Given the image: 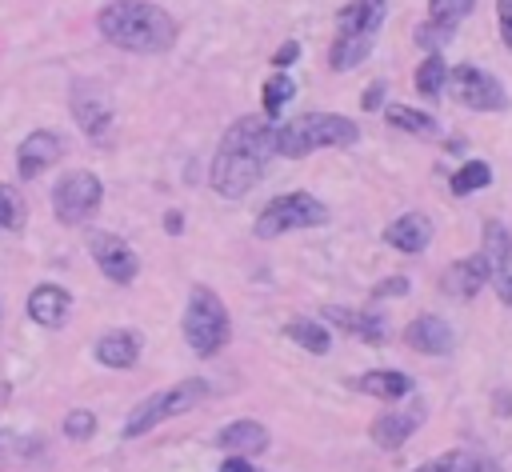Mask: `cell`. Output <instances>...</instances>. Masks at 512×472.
Wrapping results in <instances>:
<instances>
[{
	"instance_id": "obj_32",
	"label": "cell",
	"mask_w": 512,
	"mask_h": 472,
	"mask_svg": "<svg viewBox=\"0 0 512 472\" xmlns=\"http://www.w3.org/2000/svg\"><path fill=\"white\" fill-rule=\"evenodd\" d=\"M472 8H476V0H428V16L444 20V24H460Z\"/></svg>"
},
{
	"instance_id": "obj_21",
	"label": "cell",
	"mask_w": 512,
	"mask_h": 472,
	"mask_svg": "<svg viewBox=\"0 0 512 472\" xmlns=\"http://www.w3.org/2000/svg\"><path fill=\"white\" fill-rule=\"evenodd\" d=\"M92 356H96V364L124 372V368H132V364L140 360V332H132V328H112V332H104V336L96 340Z\"/></svg>"
},
{
	"instance_id": "obj_29",
	"label": "cell",
	"mask_w": 512,
	"mask_h": 472,
	"mask_svg": "<svg viewBox=\"0 0 512 472\" xmlns=\"http://www.w3.org/2000/svg\"><path fill=\"white\" fill-rule=\"evenodd\" d=\"M24 224H28V204H24V196L16 192V184H4V180H0V228L20 232Z\"/></svg>"
},
{
	"instance_id": "obj_36",
	"label": "cell",
	"mask_w": 512,
	"mask_h": 472,
	"mask_svg": "<svg viewBox=\"0 0 512 472\" xmlns=\"http://www.w3.org/2000/svg\"><path fill=\"white\" fill-rule=\"evenodd\" d=\"M296 56H300V40H284V44L272 52V68L284 72L288 64H296Z\"/></svg>"
},
{
	"instance_id": "obj_20",
	"label": "cell",
	"mask_w": 512,
	"mask_h": 472,
	"mask_svg": "<svg viewBox=\"0 0 512 472\" xmlns=\"http://www.w3.org/2000/svg\"><path fill=\"white\" fill-rule=\"evenodd\" d=\"M380 28H384V0H348L336 12V36L376 40Z\"/></svg>"
},
{
	"instance_id": "obj_5",
	"label": "cell",
	"mask_w": 512,
	"mask_h": 472,
	"mask_svg": "<svg viewBox=\"0 0 512 472\" xmlns=\"http://www.w3.org/2000/svg\"><path fill=\"white\" fill-rule=\"evenodd\" d=\"M208 396V380H176V384H168V388H160V392H152V396H144L132 412H128V420H124V440H136V436H144V432H152L156 424H164V420H172V416H184V412H192L200 400Z\"/></svg>"
},
{
	"instance_id": "obj_7",
	"label": "cell",
	"mask_w": 512,
	"mask_h": 472,
	"mask_svg": "<svg viewBox=\"0 0 512 472\" xmlns=\"http://www.w3.org/2000/svg\"><path fill=\"white\" fill-rule=\"evenodd\" d=\"M328 220V208L308 196V192H284V196H272L260 216H256V236L260 240H276L284 232H296V228H312V224H324Z\"/></svg>"
},
{
	"instance_id": "obj_39",
	"label": "cell",
	"mask_w": 512,
	"mask_h": 472,
	"mask_svg": "<svg viewBox=\"0 0 512 472\" xmlns=\"http://www.w3.org/2000/svg\"><path fill=\"white\" fill-rule=\"evenodd\" d=\"M164 232H168V236H180V232H184V216H180L176 208L164 212Z\"/></svg>"
},
{
	"instance_id": "obj_30",
	"label": "cell",
	"mask_w": 512,
	"mask_h": 472,
	"mask_svg": "<svg viewBox=\"0 0 512 472\" xmlns=\"http://www.w3.org/2000/svg\"><path fill=\"white\" fill-rule=\"evenodd\" d=\"M452 36H456V24H444V20H432V16L416 24V44H420L424 52H440Z\"/></svg>"
},
{
	"instance_id": "obj_31",
	"label": "cell",
	"mask_w": 512,
	"mask_h": 472,
	"mask_svg": "<svg viewBox=\"0 0 512 472\" xmlns=\"http://www.w3.org/2000/svg\"><path fill=\"white\" fill-rule=\"evenodd\" d=\"M64 436H68V440H92V436H96V412L72 408V412L64 416Z\"/></svg>"
},
{
	"instance_id": "obj_38",
	"label": "cell",
	"mask_w": 512,
	"mask_h": 472,
	"mask_svg": "<svg viewBox=\"0 0 512 472\" xmlns=\"http://www.w3.org/2000/svg\"><path fill=\"white\" fill-rule=\"evenodd\" d=\"M468 472H504V468H500L492 456H472V460H468Z\"/></svg>"
},
{
	"instance_id": "obj_27",
	"label": "cell",
	"mask_w": 512,
	"mask_h": 472,
	"mask_svg": "<svg viewBox=\"0 0 512 472\" xmlns=\"http://www.w3.org/2000/svg\"><path fill=\"white\" fill-rule=\"evenodd\" d=\"M488 184H492V168H488L484 160H464V164L452 172V180H448L452 196H468V192H480V188H488Z\"/></svg>"
},
{
	"instance_id": "obj_33",
	"label": "cell",
	"mask_w": 512,
	"mask_h": 472,
	"mask_svg": "<svg viewBox=\"0 0 512 472\" xmlns=\"http://www.w3.org/2000/svg\"><path fill=\"white\" fill-rule=\"evenodd\" d=\"M468 460H472V456H464V452H444V456L420 464L416 472H468Z\"/></svg>"
},
{
	"instance_id": "obj_11",
	"label": "cell",
	"mask_w": 512,
	"mask_h": 472,
	"mask_svg": "<svg viewBox=\"0 0 512 472\" xmlns=\"http://www.w3.org/2000/svg\"><path fill=\"white\" fill-rule=\"evenodd\" d=\"M68 108H72V120L80 124V132L88 140H104L112 132V104H108L104 88H96L92 80H76L72 84Z\"/></svg>"
},
{
	"instance_id": "obj_2",
	"label": "cell",
	"mask_w": 512,
	"mask_h": 472,
	"mask_svg": "<svg viewBox=\"0 0 512 472\" xmlns=\"http://www.w3.org/2000/svg\"><path fill=\"white\" fill-rule=\"evenodd\" d=\"M96 28L112 48L140 52V56L168 52L180 36V24L172 20V12H164L152 0H108L96 12Z\"/></svg>"
},
{
	"instance_id": "obj_22",
	"label": "cell",
	"mask_w": 512,
	"mask_h": 472,
	"mask_svg": "<svg viewBox=\"0 0 512 472\" xmlns=\"http://www.w3.org/2000/svg\"><path fill=\"white\" fill-rule=\"evenodd\" d=\"M352 388H356L360 396H372V400L396 404V400H404L416 384H412V376H404V372H396V368H372V372L356 376V380H352Z\"/></svg>"
},
{
	"instance_id": "obj_6",
	"label": "cell",
	"mask_w": 512,
	"mask_h": 472,
	"mask_svg": "<svg viewBox=\"0 0 512 472\" xmlns=\"http://www.w3.org/2000/svg\"><path fill=\"white\" fill-rule=\"evenodd\" d=\"M104 204V184L96 172L88 168H68L56 184H52V216L64 228H80L88 224Z\"/></svg>"
},
{
	"instance_id": "obj_28",
	"label": "cell",
	"mask_w": 512,
	"mask_h": 472,
	"mask_svg": "<svg viewBox=\"0 0 512 472\" xmlns=\"http://www.w3.org/2000/svg\"><path fill=\"white\" fill-rule=\"evenodd\" d=\"M416 92H424V96H440V88L448 84V64H444V56L440 52H428L420 64H416Z\"/></svg>"
},
{
	"instance_id": "obj_35",
	"label": "cell",
	"mask_w": 512,
	"mask_h": 472,
	"mask_svg": "<svg viewBox=\"0 0 512 472\" xmlns=\"http://www.w3.org/2000/svg\"><path fill=\"white\" fill-rule=\"evenodd\" d=\"M404 292H408V276H388V280H380V284L372 288L376 300H396V296H404Z\"/></svg>"
},
{
	"instance_id": "obj_19",
	"label": "cell",
	"mask_w": 512,
	"mask_h": 472,
	"mask_svg": "<svg viewBox=\"0 0 512 472\" xmlns=\"http://www.w3.org/2000/svg\"><path fill=\"white\" fill-rule=\"evenodd\" d=\"M216 444H220L224 452L248 460V456H260V452L272 444V436H268V428H264L260 420L240 416V420H232V424H224V428L216 432Z\"/></svg>"
},
{
	"instance_id": "obj_24",
	"label": "cell",
	"mask_w": 512,
	"mask_h": 472,
	"mask_svg": "<svg viewBox=\"0 0 512 472\" xmlns=\"http://www.w3.org/2000/svg\"><path fill=\"white\" fill-rule=\"evenodd\" d=\"M384 120L400 132H412V136H436L440 132L436 116H428L420 108H408V104H384Z\"/></svg>"
},
{
	"instance_id": "obj_12",
	"label": "cell",
	"mask_w": 512,
	"mask_h": 472,
	"mask_svg": "<svg viewBox=\"0 0 512 472\" xmlns=\"http://www.w3.org/2000/svg\"><path fill=\"white\" fill-rule=\"evenodd\" d=\"M64 156V140L52 128H32L20 144H16V176L20 180H40L52 164H60Z\"/></svg>"
},
{
	"instance_id": "obj_13",
	"label": "cell",
	"mask_w": 512,
	"mask_h": 472,
	"mask_svg": "<svg viewBox=\"0 0 512 472\" xmlns=\"http://www.w3.org/2000/svg\"><path fill=\"white\" fill-rule=\"evenodd\" d=\"M424 424V404L416 400V404H408V408H384L376 420H372V428H368V436H372V444L376 448H384V452H396L416 428Z\"/></svg>"
},
{
	"instance_id": "obj_1",
	"label": "cell",
	"mask_w": 512,
	"mask_h": 472,
	"mask_svg": "<svg viewBox=\"0 0 512 472\" xmlns=\"http://www.w3.org/2000/svg\"><path fill=\"white\" fill-rule=\"evenodd\" d=\"M272 152H276V124L264 120V116H236L224 128V136L216 144V156L208 164L212 192L224 196V200L244 196L264 176V164H268Z\"/></svg>"
},
{
	"instance_id": "obj_25",
	"label": "cell",
	"mask_w": 512,
	"mask_h": 472,
	"mask_svg": "<svg viewBox=\"0 0 512 472\" xmlns=\"http://www.w3.org/2000/svg\"><path fill=\"white\" fill-rule=\"evenodd\" d=\"M372 44H376V40H360V36H332V44H328V64H332L336 72H348V68H356V64L372 52Z\"/></svg>"
},
{
	"instance_id": "obj_16",
	"label": "cell",
	"mask_w": 512,
	"mask_h": 472,
	"mask_svg": "<svg viewBox=\"0 0 512 472\" xmlns=\"http://www.w3.org/2000/svg\"><path fill=\"white\" fill-rule=\"evenodd\" d=\"M404 344L416 348L420 356H448V352H452V328H448V320H440L436 312H420L416 320H408Z\"/></svg>"
},
{
	"instance_id": "obj_34",
	"label": "cell",
	"mask_w": 512,
	"mask_h": 472,
	"mask_svg": "<svg viewBox=\"0 0 512 472\" xmlns=\"http://www.w3.org/2000/svg\"><path fill=\"white\" fill-rule=\"evenodd\" d=\"M384 96H388V80H372L364 88V96H360V108L364 112H380L384 108Z\"/></svg>"
},
{
	"instance_id": "obj_18",
	"label": "cell",
	"mask_w": 512,
	"mask_h": 472,
	"mask_svg": "<svg viewBox=\"0 0 512 472\" xmlns=\"http://www.w3.org/2000/svg\"><path fill=\"white\" fill-rule=\"evenodd\" d=\"M320 320L356 336V340H368V344H380L388 332H384V320L376 312H364V308H344V304H324L320 308Z\"/></svg>"
},
{
	"instance_id": "obj_4",
	"label": "cell",
	"mask_w": 512,
	"mask_h": 472,
	"mask_svg": "<svg viewBox=\"0 0 512 472\" xmlns=\"http://www.w3.org/2000/svg\"><path fill=\"white\" fill-rule=\"evenodd\" d=\"M180 332H184V344H188L196 356H204V360H208V356H216V352L232 340L228 308H224V300H220L208 284H196V288L188 292Z\"/></svg>"
},
{
	"instance_id": "obj_15",
	"label": "cell",
	"mask_w": 512,
	"mask_h": 472,
	"mask_svg": "<svg viewBox=\"0 0 512 472\" xmlns=\"http://www.w3.org/2000/svg\"><path fill=\"white\" fill-rule=\"evenodd\" d=\"M432 236H436V228H432V216L428 212H400L384 228V244L396 248V252H408V256L424 252L432 244Z\"/></svg>"
},
{
	"instance_id": "obj_41",
	"label": "cell",
	"mask_w": 512,
	"mask_h": 472,
	"mask_svg": "<svg viewBox=\"0 0 512 472\" xmlns=\"http://www.w3.org/2000/svg\"><path fill=\"white\" fill-rule=\"evenodd\" d=\"M0 320H4V304H0Z\"/></svg>"
},
{
	"instance_id": "obj_14",
	"label": "cell",
	"mask_w": 512,
	"mask_h": 472,
	"mask_svg": "<svg viewBox=\"0 0 512 472\" xmlns=\"http://www.w3.org/2000/svg\"><path fill=\"white\" fill-rule=\"evenodd\" d=\"M484 284H488V260H484V252L460 256V260H452V264L440 272V288H444V296H452V300H472Z\"/></svg>"
},
{
	"instance_id": "obj_17",
	"label": "cell",
	"mask_w": 512,
	"mask_h": 472,
	"mask_svg": "<svg viewBox=\"0 0 512 472\" xmlns=\"http://www.w3.org/2000/svg\"><path fill=\"white\" fill-rule=\"evenodd\" d=\"M28 320L32 324H40V328H60L64 320H68V312H72V292L68 288H60V284H36L32 292H28Z\"/></svg>"
},
{
	"instance_id": "obj_9",
	"label": "cell",
	"mask_w": 512,
	"mask_h": 472,
	"mask_svg": "<svg viewBox=\"0 0 512 472\" xmlns=\"http://www.w3.org/2000/svg\"><path fill=\"white\" fill-rule=\"evenodd\" d=\"M88 252H92V260H96L100 276L112 280V284H120V288L140 276V256H136V248H132L124 236H116V232H92V236H88Z\"/></svg>"
},
{
	"instance_id": "obj_23",
	"label": "cell",
	"mask_w": 512,
	"mask_h": 472,
	"mask_svg": "<svg viewBox=\"0 0 512 472\" xmlns=\"http://www.w3.org/2000/svg\"><path fill=\"white\" fill-rule=\"evenodd\" d=\"M284 336L296 340V344H300L304 352H312V356H324V352L332 348L328 324H320V320H312V316H292V320L284 324Z\"/></svg>"
},
{
	"instance_id": "obj_26",
	"label": "cell",
	"mask_w": 512,
	"mask_h": 472,
	"mask_svg": "<svg viewBox=\"0 0 512 472\" xmlns=\"http://www.w3.org/2000/svg\"><path fill=\"white\" fill-rule=\"evenodd\" d=\"M292 92H296L292 76H288V72H272V76L264 80V88H260V108H264V120L280 116V112H284V104L292 100Z\"/></svg>"
},
{
	"instance_id": "obj_10",
	"label": "cell",
	"mask_w": 512,
	"mask_h": 472,
	"mask_svg": "<svg viewBox=\"0 0 512 472\" xmlns=\"http://www.w3.org/2000/svg\"><path fill=\"white\" fill-rule=\"evenodd\" d=\"M480 252L488 260V284L496 288V300L504 308H512V232L500 220H488Z\"/></svg>"
},
{
	"instance_id": "obj_3",
	"label": "cell",
	"mask_w": 512,
	"mask_h": 472,
	"mask_svg": "<svg viewBox=\"0 0 512 472\" xmlns=\"http://www.w3.org/2000/svg\"><path fill=\"white\" fill-rule=\"evenodd\" d=\"M360 140V128L340 112H300L276 128V152L296 160L320 148H348Z\"/></svg>"
},
{
	"instance_id": "obj_40",
	"label": "cell",
	"mask_w": 512,
	"mask_h": 472,
	"mask_svg": "<svg viewBox=\"0 0 512 472\" xmlns=\"http://www.w3.org/2000/svg\"><path fill=\"white\" fill-rule=\"evenodd\" d=\"M220 472H252V464L244 456H224L220 460Z\"/></svg>"
},
{
	"instance_id": "obj_8",
	"label": "cell",
	"mask_w": 512,
	"mask_h": 472,
	"mask_svg": "<svg viewBox=\"0 0 512 472\" xmlns=\"http://www.w3.org/2000/svg\"><path fill=\"white\" fill-rule=\"evenodd\" d=\"M444 88L452 92V100H460V104L472 108V112H504V108H508L504 84H500L492 72L476 68V64H456V68H448V84H444Z\"/></svg>"
},
{
	"instance_id": "obj_37",
	"label": "cell",
	"mask_w": 512,
	"mask_h": 472,
	"mask_svg": "<svg viewBox=\"0 0 512 472\" xmlns=\"http://www.w3.org/2000/svg\"><path fill=\"white\" fill-rule=\"evenodd\" d=\"M496 24H500L504 48H512V0H496Z\"/></svg>"
}]
</instances>
